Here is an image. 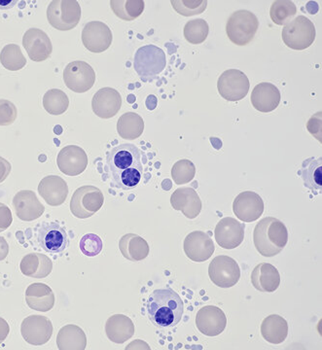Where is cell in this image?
Returning a JSON list of instances; mask_svg holds the SVG:
<instances>
[{
  "label": "cell",
  "mask_w": 322,
  "mask_h": 350,
  "mask_svg": "<svg viewBox=\"0 0 322 350\" xmlns=\"http://www.w3.org/2000/svg\"><path fill=\"white\" fill-rule=\"evenodd\" d=\"M107 172L115 187L132 190L142 181V151L135 145L120 144L108 152Z\"/></svg>",
  "instance_id": "1"
},
{
  "label": "cell",
  "mask_w": 322,
  "mask_h": 350,
  "mask_svg": "<svg viewBox=\"0 0 322 350\" xmlns=\"http://www.w3.org/2000/svg\"><path fill=\"white\" fill-rule=\"evenodd\" d=\"M147 315L158 328H172L183 319L184 303L180 296L172 289H157L147 300Z\"/></svg>",
  "instance_id": "2"
},
{
  "label": "cell",
  "mask_w": 322,
  "mask_h": 350,
  "mask_svg": "<svg viewBox=\"0 0 322 350\" xmlns=\"http://www.w3.org/2000/svg\"><path fill=\"white\" fill-rule=\"evenodd\" d=\"M253 241L255 248L262 256H277L284 250L289 241V231L278 219L263 218L255 226Z\"/></svg>",
  "instance_id": "3"
},
{
  "label": "cell",
  "mask_w": 322,
  "mask_h": 350,
  "mask_svg": "<svg viewBox=\"0 0 322 350\" xmlns=\"http://www.w3.org/2000/svg\"><path fill=\"white\" fill-rule=\"evenodd\" d=\"M167 59L164 51L155 45H146L137 51L133 68L144 82H150L165 68Z\"/></svg>",
  "instance_id": "4"
},
{
  "label": "cell",
  "mask_w": 322,
  "mask_h": 350,
  "mask_svg": "<svg viewBox=\"0 0 322 350\" xmlns=\"http://www.w3.org/2000/svg\"><path fill=\"white\" fill-rule=\"evenodd\" d=\"M259 21L248 10L236 11L230 16L226 25L228 38L238 46L252 42L258 31Z\"/></svg>",
  "instance_id": "5"
},
{
  "label": "cell",
  "mask_w": 322,
  "mask_h": 350,
  "mask_svg": "<svg viewBox=\"0 0 322 350\" xmlns=\"http://www.w3.org/2000/svg\"><path fill=\"white\" fill-rule=\"evenodd\" d=\"M316 27L305 16H297L282 29V40L292 50L303 51L316 40Z\"/></svg>",
  "instance_id": "6"
},
{
  "label": "cell",
  "mask_w": 322,
  "mask_h": 350,
  "mask_svg": "<svg viewBox=\"0 0 322 350\" xmlns=\"http://www.w3.org/2000/svg\"><path fill=\"white\" fill-rule=\"evenodd\" d=\"M50 25L57 31H71L81 19V7L76 0H54L47 9Z\"/></svg>",
  "instance_id": "7"
},
{
  "label": "cell",
  "mask_w": 322,
  "mask_h": 350,
  "mask_svg": "<svg viewBox=\"0 0 322 350\" xmlns=\"http://www.w3.org/2000/svg\"><path fill=\"white\" fill-rule=\"evenodd\" d=\"M105 197L95 186H82L71 198L70 211L76 218L87 219L95 215L103 207Z\"/></svg>",
  "instance_id": "8"
},
{
  "label": "cell",
  "mask_w": 322,
  "mask_h": 350,
  "mask_svg": "<svg viewBox=\"0 0 322 350\" xmlns=\"http://www.w3.org/2000/svg\"><path fill=\"white\" fill-rule=\"evenodd\" d=\"M220 96L228 101H240L247 96L250 89V82L243 71L228 69L220 75L217 81Z\"/></svg>",
  "instance_id": "9"
},
{
  "label": "cell",
  "mask_w": 322,
  "mask_h": 350,
  "mask_svg": "<svg viewBox=\"0 0 322 350\" xmlns=\"http://www.w3.org/2000/svg\"><path fill=\"white\" fill-rule=\"evenodd\" d=\"M209 275L216 286L231 288L240 280L241 269L233 258L222 255L215 257L209 264Z\"/></svg>",
  "instance_id": "10"
},
{
  "label": "cell",
  "mask_w": 322,
  "mask_h": 350,
  "mask_svg": "<svg viewBox=\"0 0 322 350\" xmlns=\"http://www.w3.org/2000/svg\"><path fill=\"white\" fill-rule=\"evenodd\" d=\"M64 81L75 93H86L95 85V70L86 62H72L64 68Z\"/></svg>",
  "instance_id": "11"
},
{
  "label": "cell",
  "mask_w": 322,
  "mask_h": 350,
  "mask_svg": "<svg viewBox=\"0 0 322 350\" xmlns=\"http://www.w3.org/2000/svg\"><path fill=\"white\" fill-rule=\"evenodd\" d=\"M21 334L27 344L39 347L47 344L53 335V324L48 317L31 315L23 320Z\"/></svg>",
  "instance_id": "12"
},
{
  "label": "cell",
  "mask_w": 322,
  "mask_h": 350,
  "mask_svg": "<svg viewBox=\"0 0 322 350\" xmlns=\"http://www.w3.org/2000/svg\"><path fill=\"white\" fill-rule=\"evenodd\" d=\"M38 241L43 250L52 254L64 252L70 243L66 229L57 222H43L38 230Z\"/></svg>",
  "instance_id": "13"
},
{
  "label": "cell",
  "mask_w": 322,
  "mask_h": 350,
  "mask_svg": "<svg viewBox=\"0 0 322 350\" xmlns=\"http://www.w3.org/2000/svg\"><path fill=\"white\" fill-rule=\"evenodd\" d=\"M113 40L111 29L105 23L94 21L85 25L82 31V42L85 48L92 53L105 52Z\"/></svg>",
  "instance_id": "14"
},
{
  "label": "cell",
  "mask_w": 322,
  "mask_h": 350,
  "mask_svg": "<svg viewBox=\"0 0 322 350\" xmlns=\"http://www.w3.org/2000/svg\"><path fill=\"white\" fill-rule=\"evenodd\" d=\"M245 226L232 217H225L215 227V241L224 250H234L245 239Z\"/></svg>",
  "instance_id": "15"
},
{
  "label": "cell",
  "mask_w": 322,
  "mask_h": 350,
  "mask_svg": "<svg viewBox=\"0 0 322 350\" xmlns=\"http://www.w3.org/2000/svg\"><path fill=\"white\" fill-rule=\"evenodd\" d=\"M198 330L208 337H216L226 329L227 317L222 308L215 306H206L197 313Z\"/></svg>",
  "instance_id": "16"
},
{
  "label": "cell",
  "mask_w": 322,
  "mask_h": 350,
  "mask_svg": "<svg viewBox=\"0 0 322 350\" xmlns=\"http://www.w3.org/2000/svg\"><path fill=\"white\" fill-rule=\"evenodd\" d=\"M233 211L243 222H254L264 213L263 200L257 193L245 191L237 196L233 202Z\"/></svg>",
  "instance_id": "17"
},
{
  "label": "cell",
  "mask_w": 322,
  "mask_h": 350,
  "mask_svg": "<svg viewBox=\"0 0 322 350\" xmlns=\"http://www.w3.org/2000/svg\"><path fill=\"white\" fill-rule=\"evenodd\" d=\"M184 252L191 261H206L215 253V246L213 239L206 232L195 231L190 232L184 239Z\"/></svg>",
  "instance_id": "18"
},
{
  "label": "cell",
  "mask_w": 322,
  "mask_h": 350,
  "mask_svg": "<svg viewBox=\"0 0 322 350\" xmlns=\"http://www.w3.org/2000/svg\"><path fill=\"white\" fill-rule=\"evenodd\" d=\"M57 163L64 174L68 176H77L87 169L88 156L81 147L68 145L59 151Z\"/></svg>",
  "instance_id": "19"
},
{
  "label": "cell",
  "mask_w": 322,
  "mask_h": 350,
  "mask_svg": "<svg viewBox=\"0 0 322 350\" xmlns=\"http://www.w3.org/2000/svg\"><path fill=\"white\" fill-rule=\"evenodd\" d=\"M23 45L29 59L38 63L49 59L53 52L49 36L39 29H27L23 36Z\"/></svg>",
  "instance_id": "20"
},
{
  "label": "cell",
  "mask_w": 322,
  "mask_h": 350,
  "mask_svg": "<svg viewBox=\"0 0 322 350\" xmlns=\"http://www.w3.org/2000/svg\"><path fill=\"white\" fill-rule=\"evenodd\" d=\"M13 207L17 217L25 222H31L42 216L45 207L31 190L18 192L13 199Z\"/></svg>",
  "instance_id": "21"
},
{
  "label": "cell",
  "mask_w": 322,
  "mask_h": 350,
  "mask_svg": "<svg viewBox=\"0 0 322 350\" xmlns=\"http://www.w3.org/2000/svg\"><path fill=\"white\" fill-rule=\"evenodd\" d=\"M121 107V94L113 88L98 90L92 100L94 113L101 119L112 118L120 111Z\"/></svg>",
  "instance_id": "22"
},
{
  "label": "cell",
  "mask_w": 322,
  "mask_h": 350,
  "mask_svg": "<svg viewBox=\"0 0 322 350\" xmlns=\"http://www.w3.org/2000/svg\"><path fill=\"white\" fill-rule=\"evenodd\" d=\"M38 192L49 206H59L68 198V184L62 177L48 175L39 183Z\"/></svg>",
  "instance_id": "23"
},
{
  "label": "cell",
  "mask_w": 322,
  "mask_h": 350,
  "mask_svg": "<svg viewBox=\"0 0 322 350\" xmlns=\"http://www.w3.org/2000/svg\"><path fill=\"white\" fill-rule=\"evenodd\" d=\"M280 90L272 83L263 82L256 85L252 93V105L262 113L272 112L280 105Z\"/></svg>",
  "instance_id": "24"
},
{
  "label": "cell",
  "mask_w": 322,
  "mask_h": 350,
  "mask_svg": "<svg viewBox=\"0 0 322 350\" xmlns=\"http://www.w3.org/2000/svg\"><path fill=\"white\" fill-rule=\"evenodd\" d=\"M172 206L180 211L185 217L196 218L202 211V200L193 188L177 189L171 198Z\"/></svg>",
  "instance_id": "25"
},
{
  "label": "cell",
  "mask_w": 322,
  "mask_h": 350,
  "mask_svg": "<svg viewBox=\"0 0 322 350\" xmlns=\"http://www.w3.org/2000/svg\"><path fill=\"white\" fill-rule=\"evenodd\" d=\"M282 278L278 269L272 264L262 262L255 267L252 273V283L259 292L273 293L280 287Z\"/></svg>",
  "instance_id": "26"
},
{
  "label": "cell",
  "mask_w": 322,
  "mask_h": 350,
  "mask_svg": "<svg viewBox=\"0 0 322 350\" xmlns=\"http://www.w3.org/2000/svg\"><path fill=\"white\" fill-rule=\"evenodd\" d=\"M25 301L31 310L47 312L54 308V292L44 283H32L25 291Z\"/></svg>",
  "instance_id": "27"
},
{
  "label": "cell",
  "mask_w": 322,
  "mask_h": 350,
  "mask_svg": "<svg viewBox=\"0 0 322 350\" xmlns=\"http://www.w3.org/2000/svg\"><path fill=\"white\" fill-rule=\"evenodd\" d=\"M105 333L115 344H124L135 335V325L132 319L126 315H112L105 324Z\"/></svg>",
  "instance_id": "28"
},
{
  "label": "cell",
  "mask_w": 322,
  "mask_h": 350,
  "mask_svg": "<svg viewBox=\"0 0 322 350\" xmlns=\"http://www.w3.org/2000/svg\"><path fill=\"white\" fill-rule=\"evenodd\" d=\"M21 271L25 276L32 278H45L53 269L49 257L41 253H29L21 261Z\"/></svg>",
  "instance_id": "29"
},
{
  "label": "cell",
  "mask_w": 322,
  "mask_h": 350,
  "mask_svg": "<svg viewBox=\"0 0 322 350\" xmlns=\"http://www.w3.org/2000/svg\"><path fill=\"white\" fill-rule=\"evenodd\" d=\"M119 250L129 261L139 262L146 259L150 252L148 243L135 234H126L119 241Z\"/></svg>",
  "instance_id": "30"
},
{
  "label": "cell",
  "mask_w": 322,
  "mask_h": 350,
  "mask_svg": "<svg viewBox=\"0 0 322 350\" xmlns=\"http://www.w3.org/2000/svg\"><path fill=\"white\" fill-rule=\"evenodd\" d=\"M289 323L284 317L278 314L269 315L261 324V335L267 342L280 345L289 336Z\"/></svg>",
  "instance_id": "31"
},
{
  "label": "cell",
  "mask_w": 322,
  "mask_h": 350,
  "mask_svg": "<svg viewBox=\"0 0 322 350\" xmlns=\"http://www.w3.org/2000/svg\"><path fill=\"white\" fill-rule=\"evenodd\" d=\"M302 177L304 186L314 195L321 194L322 191V158L307 159L304 161L298 172Z\"/></svg>",
  "instance_id": "32"
},
{
  "label": "cell",
  "mask_w": 322,
  "mask_h": 350,
  "mask_svg": "<svg viewBox=\"0 0 322 350\" xmlns=\"http://www.w3.org/2000/svg\"><path fill=\"white\" fill-rule=\"evenodd\" d=\"M57 345L61 350H84L87 345L86 335L80 327L64 326L57 334Z\"/></svg>",
  "instance_id": "33"
},
{
  "label": "cell",
  "mask_w": 322,
  "mask_h": 350,
  "mask_svg": "<svg viewBox=\"0 0 322 350\" xmlns=\"http://www.w3.org/2000/svg\"><path fill=\"white\" fill-rule=\"evenodd\" d=\"M144 131V119L137 113H125L122 115L117 123V131L123 139H137L142 135Z\"/></svg>",
  "instance_id": "34"
},
{
  "label": "cell",
  "mask_w": 322,
  "mask_h": 350,
  "mask_svg": "<svg viewBox=\"0 0 322 350\" xmlns=\"http://www.w3.org/2000/svg\"><path fill=\"white\" fill-rule=\"evenodd\" d=\"M110 6L117 17L128 22L137 19L144 11V0H112Z\"/></svg>",
  "instance_id": "35"
},
{
  "label": "cell",
  "mask_w": 322,
  "mask_h": 350,
  "mask_svg": "<svg viewBox=\"0 0 322 350\" xmlns=\"http://www.w3.org/2000/svg\"><path fill=\"white\" fill-rule=\"evenodd\" d=\"M70 100L62 90H49L43 96V107L51 115H62L68 110Z\"/></svg>",
  "instance_id": "36"
},
{
  "label": "cell",
  "mask_w": 322,
  "mask_h": 350,
  "mask_svg": "<svg viewBox=\"0 0 322 350\" xmlns=\"http://www.w3.org/2000/svg\"><path fill=\"white\" fill-rule=\"evenodd\" d=\"M0 63L7 70L18 71L25 68L27 59L23 55L19 45L8 44L0 53Z\"/></svg>",
  "instance_id": "37"
},
{
  "label": "cell",
  "mask_w": 322,
  "mask_h": 350,
  "mask_svg": "<svg viewBox=\"0 0 322 350\" xmlns=\"http://www.w3.org/2000/svg\"><path fill=\"white\" fill-rule=\"evenodd\" d=\"M297 13V7L289 0H277L270 9L271 19L276 25H286L293 20Z\"/></svg>",
  "instance_id": "38"
},
{
  "label": "cell",
  "mask_w": 322,
  "mask_h": 350,
  "mask_svg": "<svg viewBox=\"0 0 322 350\" xmlns=\"http://www.w3.org/2000/svg\"><path fill=\"white\" fill-rule=\"evenodd\" d=\"M209 27L204 19L191 20L184 27V38L191 44H202L208 38Z\"/></svg>",
  "instance_id": "39"
},
{
  "label": "cell",
  "mask_w": 322,
  "mask_h": 350,
  "mask_svg": "<svg viewBox=\"0 0 322 350\" xmlns=\"http://www.w3.org/2000/svg\"><path fill=\"white\" fill-rule=\"evenodd\" d=\"M196 175V167L187 159L178 161L174 163L172 170V176L177 185L189 183Z\"/></svg>",
  "instance_id": "40"
},
{
  "label": "cell",
  "mask_w": 322,
  "mask_h": 350,
  "mask_svg": "<svg viewBox=\"0 0 322 350\" xmlns=\"http://www.w3.org/2000/svg\"><path fill=\"white\" fill-rule=\"evenodd\" d=\"M171 3L177 13L185 17L200 15L208 6L206 0H172Z\"/></svg>",
  "instance_id": "41"
},
{
  "label": "cell",
  "mask_w": 322,
  "mask_h": 350,
  "mask_svg": "<svg viewBox=\"0 0 322 350\" xmlns=\"http://www.w3.org/2000/svg\"><path fill=\"white\" fill-rule=\"evenodd\" d=\"M103 239L95 234H87L82 237L79 248L85 256L95 257L103 251Z\"/></svg>",
  "instance_id": "42"
},
{
  "label": "cell",
  "mask_w": 322,
  "mask_h": 350,
  "mask_svg": "<svg viewBox=\"0 0 322 350\" xmlns=\"http://www.w3.org/2000/svg\"><path fill=\"white\" fill-rule=\"evenodd\" d=\"M18 116L17 107L7 100H0V126H10Z\"/></svg>",
  "instance_id": "43"
},
{
  "label": "cell",
  "mask_w": 322,
  "mask_h": 350,
  "mask_svg": "<svg viewBox=\"0 0 322 350\" xmlns=\"http://www.w3.org/2000/svg\"><path fill=\"white\" fill-rule=\"evenodd\" d=\"M13 222L12 213L6 204L0 202V232L6 231Z\"/></svg>",
  "instance_id": "44"
},
{
  "label": "cell",
  "mask_w": 322,
  "mask_h": 350,
  "mask_svg": "<svg viewBox=\"0 0 322 350\" xmlns=\"http://www.w3.org/2000/svg\"><path fill=\"white\" fill-rule=\"evenodd\" d=\"M307 126L310 133L314 135L317 139L321 140V111L317 112L310 119Z\"/></svg>",
  "instance_id": "45"
},
{
  "label": "cell",
  "mask_w": 322,
  "mask_h": 350,
  "mask_svg": "<svg viewBox=\"0 0 322 350\" xmlns=\"http://www.w3.org/2000/svg\"><path fill=\"white\" fill-rule=\"evenodd\" d=\"M11 170H12L11 163L0 156V183L6 180L7 177L10 174Z\"/></svg>",
  "instance_id": "46"
},
{
  "label": "cell",
  "mask_w": 322,
  "mask_h": 350,
  "mask_svg": "<svg viewBox=\"0 0 322 350\" xmlns=\"http://www.w3.org/2000/svg\"><path fill=\"white\" fill-rule=\"evenodd\" d=\"M10 333V327L5 319L0 317V345L6 340Z\"/></svg>",
  "instance_id": "47"
},
{
  "label": "cell",
  "mask_w": 322,
  "mask_h": 350,
  "mask_svg": "<svg viewBox=\"0 0 322 350\" xmlns=\"http://www.w3.org/2000/svg\"><path fill=\"white\" fill-rule=\"evenodd\" d=\"M9 253V244L6 239L0 237V261H3Z\"/></svg>",
  "instance_id": "48"
},
{
  "label": "cell",
  "mask_w": 322,
  "mask_h": 350,
  "mask_svg": "<svg viewBox=\"0 0 322 350\" xmlns=\"http://www.w3.org/2000/svg\"><path fill=\"white\" fill-rule=\"evenodd\" d=\"M157 98L155 96H149L146 100V107L149 110L155 109L156 105H157Z\"/></svg>",
  "instance_id": "49"
},
{
  "label": "cell",
  "mask_w": 322,
  "mask_h": 350,
  "mask_svg": "<svg viewBox=\"0 0 322 350\" xmlns=\"http://www.w3.org/2000/svg\"><path fill=\"white\" fill-rule=\"evenodd\" d=\"M17 1H0V8L9 9L15 5Z\"/></svg>",
  "instance_id": "50"
}]
</instances>
